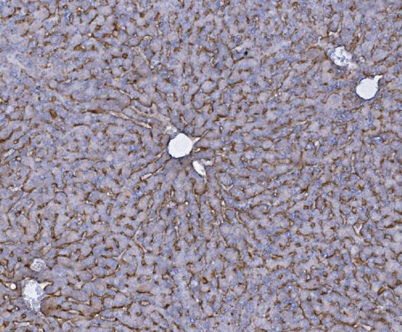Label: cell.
<instances>
[{"label":"cell","instance_id":"obj_2","mask_svg":"<svg viewBox=\"0 0 402 332\" xmlns=\"http://www.w3.org/2000/svg\"><path fill=\"white\" fill-rule=\"evenodd\" d=\"M352 54L345 50L344 47H339L336 49L333 54H332L331 58L334 63L337 65L345 67L350 63L352 59Z\"/></svg>","mask_w":402,"mask_h":332},{"label":"cell","instance_id":"obj_1","mask_svg":"<svg viewBox=\"0 0 402 332\" xmlns=\"http://www.w3.org/2000/svg\"><path fill=\"white\" fill-rule=\"evenodd\" d=\"M377 78L376 77L375 79L365 78L360 83L357 87V91L358 94L362 96V97L372 98L376 94L378 88Z\"/></svg>","mask_w":402,"mask_h":332}]
</instances>
